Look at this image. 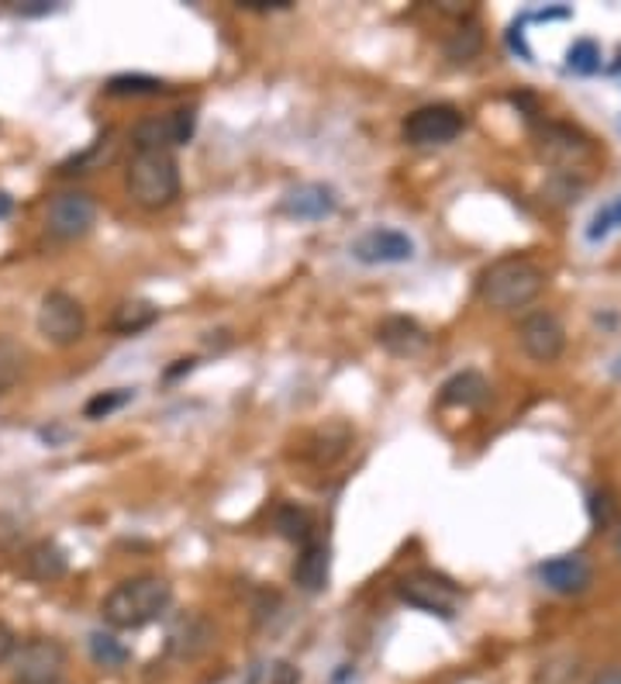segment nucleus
<instances>
[{
  "instance_id": "1",
  "label": "nucleus",
  "mask_w": 621,
  "mask_h": 684,
  "mask_svg": "<svg viewBox=\"0 0 621 684\" xmlns=\"http://www.w3.org/2000/svg\"><path fill=\"white\" fill-rule=\"evenodd\" d=\"M170 602H173V587L163 577L142 574L114 584L101 605V615L111 630H142L160 618L170 608Z\"/></svg>"
},
{
  "instance_id": "2",
  "label": "nucleus",
  "mask_w": 621,
  "mask_h": 684,
  "mask_svg": "<svg viewBox=\"0 0 621 684\" xmlns=\"http://www.w3.org/2000/svg\"><path fill=\"white\" fill-rule=\"evenodd\" d=\"M542 291H546V270L528 256L493 260L477 280L480 301L490 304L493 311L525 308V304H532Z\"/></svg>"
},
{
  "instance_id": "3",
  "label": "nucleus",
  "mask_w": 621,
  "mask_h": 684,
  "mask_svg": "<svg viewBox=\"0 0 621 684\" xmlns=\"http://www.w3.org/2000/svg\"><path fill=\"white\" fill-rule=\"evenodd\" d=\"M129 194L145 211H163L180 198V167L166 149H135L129 163Z\"/></svg>"
},
{
  "instance_id": "4",
  "label": "nucleus",
  "mask_w": 621,
  "mask_h": 684,
  "mask_svg": "<svg viewBox=\"0 0 621 684\" xmlns=\"http://www.w3.org/2000/svg\"><path fill=\"white\" fill-rule=\"evenodd\" d=\"M397 598L408 602L411 608H421L428 615H439V618H452L459 612V587L446 577V574H435V571H408L404 577H397Z\"/></svg>"
},
{
  "instance_id": "5",
  "label": "nucleus",
  "mask_w": 621,
  "mask_h": 684,
  "mask_svg": "<svg viewBox=\"0 0 621 684\" xmlns=\"http://www.w3.org/2000/svg\"><path fill=\"white\" fill-rule=\"evenodd\" d=\"M462 129H466V118L456 104H425L404 118L400 135L415 149H431V145H449Z\"/></svg>"
},
{
  "instance_id": "6",
  "label": "nucleus",
  "mask_w": 621,
  "mask_h": 684,
  "mask_svg": "<svg viewBox=\"0 0 621 684\" xmlns=\"http://www.w3.org/2000/svg\"><path fill=\"white\" fill-rule=\"evenodd\" d=\"M70 653L59 640H28L11 657V681L14 684H55L62 681Z\"/></svg>"
},
{
  "instance_id": "7",
  "label": "nucleus",
  "mask_w": 621,
  "mask_h": 684,
  "mask_svg": "<svg viewBox=\"0 0 621 684\" xmlns=\"http://www.w3.org/2000/svg\"><path fill=\"white\" fill-rule=\"evenodd\" d=\"M35 322L42 339H49L52 346H73L86 332V308L67 291H49L39 304Z\"/></svg>"
},
{
  "instance_id": "8",
  "label": "nucleus",
  "mask_w": 621,
  "mask_h": 684,
  "mask_svg": "<svg viewBox=\"0 0 621 684\" xmlns=\"http://www.w3.org/2000/svg\"><path fill=\"white\" fill-rule=\"evenodd\" d=\"M93 222H98V201L83 191H62L49 201L45 225H49V235L59 242H73L86 235Z\"/></svg>"
},
{
  "instance_id": "9",
  "label": "nucleus",
  "mask_w": 621,
  "mask_h": 684,
  "mask_svg": "<svg viewBox=\"0 0 621 684\" xmlns=\"http://www.w3.org/2000/svg\"><path fill=\"white\" fill-rule=\"evenodd\" d=\"M518 342L528 360L552 363L567 350V329L552 311H532V315H525L518 325Z\"/></svg>"
},
{
  "instance_id": "10",
  "label": "nucleus",
  "mask_w": 621,
  "mask_h": 684,
  "mask_svg": "<svg viewBox=\"0 0 621 684\" xmlns=\"http://www.w3.org/2000/svg\"><path fill=\"white\" fill-rule=\"evenodd\" d=\"M194 124H197V111L194 108H176L163 118H145L135 124V149H173V145H183L191 142L194 135Z\"/></svg>"
},
{
  "instance_id": "11",
  "label": "nucleus",
  "mask_w": 621,
  "mask_h": 684,
  "mask_svg": "<svg viewBox=\"0 0 621 684\" xmlns=\"http://www.w3.org/2000/svg\"><path fill=\"white\" fill-rule=\"evenodd\" d=\"M349 253H353V260H359L366 266L408 263V260H415V242L408 232H397V229H366L353 242Z\"/></svg>"
},
{
  "instance_id": "12",
  "label": "nucleus",
  "mask_w": 621,
  "mask_h": 684,
  "mask_svg": "<svg viewBox=\"0 0 621 684\" xmlns=\"http://www.w3.org/2000/svg\"><path fill=\"white\" fill-rule=\"evenodd\" d=\"M539 581L549 591H556V595H583V591L594 584V567H590V560L580 553L552 556L539 567Z\"/></svg>"
},
{
  "instance_id": "13",
  "label": "nucleus",
  "mask_w": 621,
  "mask_h": 684,
  "mask_svg": "<svg viewBox=\"0 0 621 684\" xmlns=\"http://www.w3.org/2000/svg\"><path fill=\"white\" fill-rule=\"evenodd\" d=\"M279 208H284V214L297 218V222H322V218L335 214L338 194L328 183H297L294 191L284 194Z\"/></svg>"
},
{
  "instance_id": "14",
  "label": "nucleus",
  "mask_w": 621,
  "mask_h": 684,
  "mask_svg": "<svg viewBox=\"0 0 621 684\" xmlns=\"http://www.w3.org/2000/svg\"><path fill=\"white\" fill-rule=\"evenodd\" d=\"M294 584L307 595H322L332 581V546L322 540H307L294 560Z\"/></svg>"
},
{
  "instance_id": "15",
  "label": "nucleus",
  "mask_w": 621,
  "mask_h": 684,
  "mask_svg": "<svg viewBox=\"0 0 621 684\" xmlns=\"http://www.w3.org/2000/svg\"><path fill=\"white\" fill-rule=\"evenodd\" d=\"M214 643V626L201 615H183L166 636V653L176 661H197Z\"/></svg>"
},
{
  "instance_id": "16",
  "label": "nucleus",
  "mask_w": 621,
  "mask_h": 684,
  "mask_svg": "<svg viewBox=\"0 0 621 684\" xmlns=\"http://www.w3.org/2000/svg\"><path fill=\"white\" fill-rule=\"evenodd\" d=\"M67 571H70V556H67V550H62L55 540L31 543L24 550V556H21V574L31 577V581H39V584H52Z\"/></svg>"
},
{
  "instance_id": "17",
  "label": "nucleus",
  "mask_w": 621,
  "mask_h": 684,
  "mask_svg": "<svg viewBox=\"0 0 621 684\" xmlns=\"http://www.w3.org/2000/svg\"><path fill=\"white\" fill-rule=\"evenodd\" d=\"M377 342L390 356H418L428 346V332L408 315H390L377 325Z\"/></svg>"
},
{
  "instance_id": "18",
  "label": "nucleus",
  "mask_w": 621,
  "mask_h": 684,
  "mask_svg": "<svg viewBox=\"0 0 621 684\" xmlns=\"http://www.w3.org/2000/svg\"><path fill=\"white\" fill-rule=\"evenodd\" d=\"M487 398H490V384L477 370L452 373L439 391V401L446 409H480V404H487Z\"/></svg>"
},
{
  "instance_id": "19",
  "label": "nucleus",
  "mask_w": 621,
  "mask_h": 684,
  "mask_svg": "<svg viewBox=\"0 0 621 684\" xmlns=\"http://www.w3.org/2000/svg\"><path fill=\"white\" fill-rule=\"evenodd\" d=\"M353 446V429L346 422H325L322 429L310 432L307 440V456L318 466H332L335 460L346 456V450Z\"/></svg>"
},
{
  "instance_id": "20",
  "label": "nucleus",
  "mask_w": 621,
  "mask_h": 684,
  "mask_svg": "<svg viewBox=\"0 0 621 684\" xmlns=\"http://www.w3.org/2000/svg\"><path fill=\"white\" fill-rule=\"evenodd\" d=\"M539 149H542V155H549V160H556V163H570V160H580V155L590 152L587 139L577 129H570V124H542Z\"/></svg>"
},
{
  "instance_id": "21",
  "label": "nucleus",
  "mask_w": 621,
  "mask_h": 684,
  "mask_svg": "<svg viewBox=\"0 0 621 684\" xmlns=\"http://www.w3.org/2000/svg\"><path fill=\"white\" fill-rule=\"evenodd\" d=\"M155 319H160V308L152 301H121L111 315V329L118 335H139L149 325H155Z\"/></svg>"
},
{
  "instance_id": "22",
  "label": "nucleus",
  "mask_w": 621,
  "mask_h": 684,
  "mask_svg": "<svg viewBox=\"0 0 621 684\" xmlns=\"http://www.w3.org/2000/svg\"><path fill=\"white\" fill-rule=\"evenodd\" d=\"M273 529L284 540H291V543H307V540H315V519H310V512L307 509H301V505H279L276 512H273Z\"/></svg>"
},
{
  "instance_id": "23",
  "label": "nucleus",
  "mask_w": 621,
  "mask_h": 684,
  "mask_svg": "<svg viewBox=\"0 0 621 684\" xmlns=\"http://www.w3.org/2000/svg\"><path fill=\"white\" fill-rule=\"evenodd\" d=\"M108 93L111 98H163L170 93V87L155 77H142V73H121L108 80Z\"/></svg>"
},
{
  "instance_id": "24",
  "label": "nucleus",
  "mask_w": 621,
  "mask_h": 684,
  "mask_svg": "<svg viewBox=\"0 0 621 684\" xmlns=\"http://www.w3.org/2000/svg\"><path fill=\"white\" fill-rule=\"evenodd\" d=\"M24 366H28V350L18 339L0 335V394H8L24 378Z\"/></svg>"
},
{
  "instance_id": "25",
  "label": "nucleus",
  "mask_w": 621,
  "mask_h": 684,
  "mask_svg": "<svg viewBox=\"0 0 621 684\" xmlns=\"http://www.w3.org/2000/svg\"><path fill=\"white\" fill-rule=\"evenodd\" d=\"M483 52V28L477 21H459V28L446 42V56L452 62H474Z\"/></svg>"
},
{
  "instance_id": "26",
  "label": "nucleus",
  "mask_w": 621,
  "mask_h": 684,
  "mask_svg": "<svg viewBox=\"0 0 621 684\" xmlns=\"http://www.w3.org/2000/svg\"><path fill=\"white\" fill-rule=\"evenodd\" d=\"M90 657H93V664H101L108 671H118V667H124V664L132 661V653H129V646H124L121 640H114L111 633H93L90 636Z\"/></svg>"
},
{
  "instance_id": "27",
  "label": "nucleus",
  "mask_w": 621,
  "mask_h": 684,
  "mask_svg": "<svg viewBox=\"0 0 621 684\" xmlns=\"http://www.w3.org/2000/svg\"><path fill=\"white\" fill-rule=\"evenodd\" d=\"M132 398H135V391H129V388H114V391L93 394V398L83 404V419H90V422L108 419V415H114L118 409H124V404H129Z\"/></svg>"
},
{
  "instance_id": "28",
  "label": "nucleus",
  "mask_w": 621,
  "mask_h": 684,
  "mask_svg": "<svg viewBox=\"0 0 621 684\" xmlns=\"http://www.w3.org/2000/svg\"><path fill=\"white\" fill-rule=\"evenodd\" d=\"M567 67L580 77H590L601 70V46L594 39H577L567 52Z\"/></svg>"
},
{
  "instance_id": "29",
  "label": "nucleus",
  "mask_w": 621,
  "mask_h": 684,
  "mask_svg": "<svg viewBox=\"0 0 621 684\" xmlns=\"http://www.w3.org/2000/svg\"><path fill=\"white\" fill-rule=\"evenodd\" d=\"M618 229H621V198H614L604 208H598V214L590 218V225H587V239L601 242V239H608Z\"/></svg>"
},
{
  "instance_id": "30",
  "label": "nucleus",
  "mask_w": 621,
  "mask_h": 684,
  "mask_svg": "<svg viewBox=\"0 0 621 684\" xmlns=\"http://www.w3.org/2000/svg\"><path fill=\"white\" fill-rule=\"evenodd\" d=\"M577 681H580V661H573V657L549 661L536 674V684H577Z\"/></svg>"
},
{
  "instance_id": "31",
  "label": "nucleus",
  "mask_w": 621,
  "mask_h": 684,
  "mask_svg": "<svg viewBox=\"0 0 621 684\" xmlns=\"http://www.w3.org/2000/svg\"><path fill=\"white\" fill-rule=\"evenodd\" d=\"M8 8L21 18H45V14L59 11L55 0H8Z\"/></svg>"
},
{
  "instance_id": "32",
  "label": "nucleus",
  "mask_w": 621,
  "mask_h": 684,
  "mask_svg": "<svg viewBox=\"0 0 621 684\" xmlns=\"http://www.w3.org/2000/svg\"><path fill=\"white\" fill-rule=\"evenodd\" d=\"M590 512H594V522L604 525L611 519V494L608 491H594L590 494Z\"/></svg>"
},
{
  "instance_id": "33",
  "label": "nucleus",
  "mask_w": 621,
  "mask_h": 684,
  "mask_svg": "<svg viewBox=\"0 0 621 684\" xmlns=\"http://www.w3.org/2000/svg\"><path fill=\"white\" fill-rule=\"evenodd\" d=\"M14 650H18L14 630L8 626V622H0V664H8V661L14 657Z\"/></svg>"
},
{
  "instance_id": "34",
  "label": "nucleus",
  "mask_w": 621,
  "mask_h": 684,
  "mask_svg": "<svg viewBox=\"0 0 621 684\" xmlns=\"http://www.w3.org/2000/svg\"><path fill=\"white\" fill-rule=\"evenodd\" d=\"M590 684H621V667H608V671H601Z\"/></svg>"
},
{
  "instance_id": "35",
  "label": "nucleus",
  "mask_w": 621,
  "mask_h": 684,
  "mask_svg": "<svg viewBox=\"0 0 621 684\" xmlns=\"http://www.w3.org/2000/svg\"><path fill=\"white\" fill-rule=\"evenodd\" d=\"M11 211H14V198L8 191H0V222H4Z\"/></svg>"
},
{
  "instance_id": "36",
  "label": "nucleus",
  "mask_w": 621,
  "mask_h": 684,
  "mask_svg": "<svg viewBox=\"0 0 621 684\" xmlns=\"http://www.w3.org/2000/svg\"><path fill=\"white\" fill-rule=\"evenodd\" d=\"M614 553H618V560H621V529H618V536H614Z\"/></svg>"
},
{
  "instance_id": "37",
  "label": "nucleus",
  "mask_w": 621,
  "mask_h": 684,
  "mask_svg": "<svg viewBox=\"0 0 621 684\" xmlns=\"http://www.w3.org/2000/svg\"><path fill=\"white\" fill-rule=\"evenodd\" d=\"M614 378H621V356H618V366H614Z\"/></svg>"
},
{
  "instance_id": "38",
  "label": "nucleus",
  "mask_w": 621,
  "mask_h": 684,
  "mask_svg": "<svg viewBox=\"0 0 621 684\" xmlns=\"http://www.w3.org/2000/svg\"><path fill=\"white\" fill-rule=\"evenodd\" d=\"M55 684H67V681H55Z\"/></svg>"
}]
</instances>
